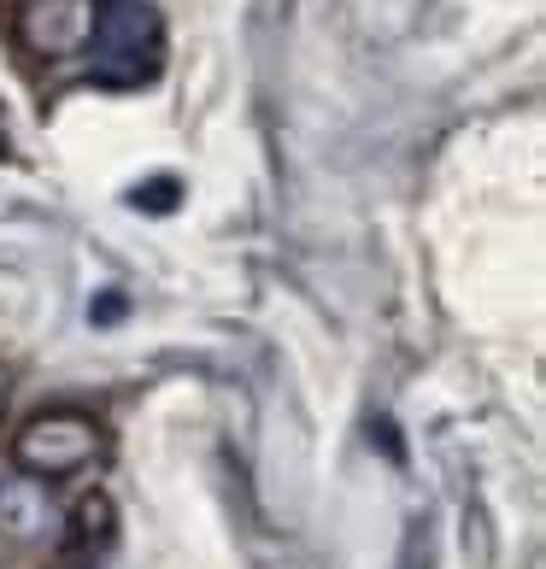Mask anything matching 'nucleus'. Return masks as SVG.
<instances>
[{"label":"nucleus","mask_w":546,"mask_h":569,"mask_svg":"<svg viewBox=\"0 0 546 569\" xmlns=\"http://www.w3.org/2000/svg\"><path fill=\"white\" fill-rule=\"evenodd\" d=\"M165 66V24L153 0H95L89 77L100 89H141Z\"/></svg>","instance_id":"obj_1"},{"label":"nucleus","mask_w":546,"mask_h":569,"mask_svg":"<svg viewBox=\"0 0 546 569\" xmlns=\"http://www.w3.org/2000/svg\"><path fill=\"white\" fill-rule=\"evenodd\" d=\"M100 458V423L89 411H36L30 423H18L12 435V470L41 476V481H66L77 470H89Z\"/></svg>","instance_id":"obj_2"},{"label":"nucleus","mask_w":546,"mask_h":569,"mask_svg":"<svg viewBox=\"0 0 546 569\" xmlns=\"http://www.w3.org/2000/svg\"><path fill=\"white\" fill-rule=\"evenodd\" d=\"M89 24H95V0H18L12 12V36L41 59H66L89 48Z\"/></svg>","instance_id":"obj_3"},{"label":"nucleus","mask_w":546,"mask_h":569,"mask_svg":"<svg viewBox=\"0 0 546 569\" xmlns=\"http://www.w3.org/2000/svg\"><path fill=\"white\" fill-rule=\"evenodd\" d=\"M53 522H59V511H53V481L24 476V470H12L7 481H0V540L36 546V540H48Z\"/></svg>","instance_id":"obj_4"},{"label":"nucleus","mask_w":546,"mask_h":569,"mask_svg":"<svg viewBox=\"0 0 546 569\" xmlns=\"http://www.w3.org/2000/svg\"><path fill=\"white\" fill-rule=\"evenodd\" d=\"M112 540H118V505L112 493H82L71 511H66V558H107L112 552Z\"/></svg>","instance_id":"obj_5"},{"label":"nucleus","mask_w":546,"mask_h":569,"mask_svg":"<svg viewBox=\"0 0 546 569\" xmlns=\"http://www.w3.org/2000/svg\"><path fill=\"white\" fill-rule=\"evenodd\" d=\"M130 206H147V212H171L177 206V177H153V182H141Z\"/></svg>","instance_id":"obj_6"},{"label":"nucleus","mask_w":546,"mask_h":569,"mask_svg":"<svg viewBox=\"0 0 546 569\" xmlns=\"http://www.w3.org/2000/svg\"><path fill=\"white\" fill-rule=\"evenodd\" d=\"M406 569H429V522H411V535H406Z\"/></svg>","instance_id":"obj_7"},{"label":"nucleus","mask_w":546,"mask_h":569,"mask_svg":"<svg viewBox=\"0 0 546 569\" xmlns=\"http://www.w3.org/2000/svg\"><path fill=\"white\" fill-rule=\"evenodd\" d=\"M0 399H7V382H0Z\"/></svg>","instance_id":"obj_8"}]
</instances>
